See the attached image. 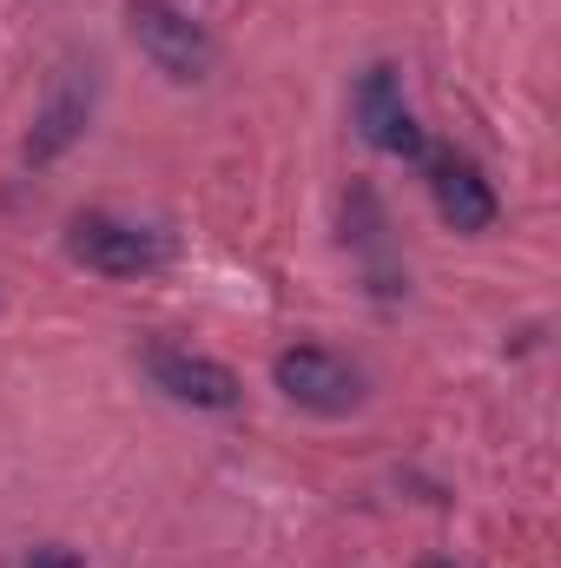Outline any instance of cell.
<instances>
[{
	"label": "cell",
	"instance_id": "cell-1",
	"mask_svg": "<svg viewBox=\"0 0 561 568\" xmlns=\"http://www.w3.org/2000/svg\"><path fill=\"white\" fill-rule=\"evenodd\" d=\"M67 252H73V265H86L100 278H152L172 265V239L159 225L113 219V212H80L67 225Z\"/></svg>",
	"mask_w": 561,
	"mask_h": 568
},
{
	"label": "cell",
	"instance_id": "cell-2",
	"mask_svg": "<svg viewBox=\"0 0 561 568\" xmlns=\"http://www.w3.org/2000/svg\"><path fill=\"white\" fill-rule=\"evenodd\" d=\"M126 27H133V40H140L145 60H152L165 80H178V87L205 80L212 60H218L205 20H192L178 0H126Z\"/></svg>",
	"mask_w": 561,
	"mask_h": 568
},
{
	"label": "cell",
	"instance_id": "cell-3",
	"mask_svg": "<svg viewBox=\"0 0 561 568\" xmlns=\"http://www.w3.org/2000/svg\"><path fill=\"white\" fill-rule=\"evenodd\" d=\"M272 384H278L297 410H310V417H350L364 404V371L350 357L324 351V344H290V351H278Z\"/></svg>",
	"mask_w": 561,
	"mask_h": 568
},
{
	"label": "cell",
	"instance_id": "cell-4",
	"mask_svg": "<svg viewBox=\"0 0 561 568\" xmlns=\"http://www.w3.org/2000/svg\"><path fill=\"white\" fill-rule=\"evenodd\" d=\"M145 377L172 404H192V410H238V397H245L232 364H218L205 351H185V344H152L145 351Z\"/></svg>",
	"mask_w": 561,
	"mask_h": 568
},
{
	"label": "cell",
	"instance_id": "cell-5",
	"mask_svg": "<svg viewBox=\"0 0 561 568\" xmlns=\"http://www.w3.org/2000/svg\"><path fill=\"white\" fill-rule=\"evenodd\" d=\"M350 106H357V133L377 145V152H390V159H422V152H429L422 120L410 113V100H404L397 67H370V73L357 80Z\"/></svg>",
	"mask_w": 561,
	"mask_h": 568
},
{
	"label": "cell",
	"instance_id": "cell-6",
	"mask_svg": "<svg viewBox=\"0 0 561 568\" xmlns=\"http://www.w3.org/2000/svg\"><path fill=\"white\" fill-rule=\"evenodd\" d=\"M429 199H436V212H442V225L449 232H489L496 225V185L482 179V165L469 159V152H429Z\"/></svg>",
	"mask_w": 561,
	"mask_h": 568
},
{
	"label": "cell",
	"instance_id": "cell-7",
	"mask_svg": "<svg viewBox=\"0 0 561 568\" xmlns=\"http://www.w3.org/2000/svg\"><path fill=\"white\" fill-rule=\"evenodd\" d=\"M93 93H100V80H93V67L80 73H67L53 93H47V106H40V120H33V133H27V165H47V159H60L67 145L86 133V120H93Z\"/></svg>",
	"mask_w": 561,
	"mask_h": 568
},
{
	"label": "cell",
	"instance_id": "cell-8",
	"mask_svg": "<svg viewBox=\"0 0 561 568\" xmlns=\"http://www.w3.org/2000/svg\"><path fill=\"white\" fill-rule=\"evenodd\" d=\"M422 568H456V562H422Z\"/></svg>",
	"mask_w": 561,
	"mask_h": 568
}]
</instances>
